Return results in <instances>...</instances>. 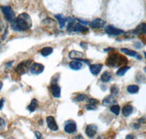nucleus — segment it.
I'll use <instances>...</instances> for the list:
<instances>
[{
  "mask_svg": "<svg viewBox=\"0 0 146 139\" xmlns=\"http://www.w3.org/2000/svg\"><path fill=\"white\" fill-rule=\"evenodd\" d=\"M35 136H36V139H43L42 136V134L39 132V131H36V132H35Z\"/></svg>",
  "mask_w": 146,
  "mask_h": 139,
  "instance_id": "2f4dec72",
  "label": "nucleus"
},
{
  "mask_svg": "<svg viewBox=\"0 0 146 139\" xmlns=\"http://www.w3.org/2000/svg\"><path fill=\"white\" fill-rule=\"evenodd\" d=\"M55 18L58 20V24H59V28L63 29L65 26L66 21H67V18H66L63 15H61V14L55 15Z\"/></svg>",
  "mask_w": 146,
  "mask_h": 139,
  "instance_id": "6ab92c4d",
  "label": "nucleus"
},
{
  "mask_svg": "<svg viewBox=\"0 0 146 139\" xmlns=\"http://www.w3.org/2000/svg\"><path fill=\"white\" fill-rule=\"evenodd\" d=\"M3 105H4V100L3 99L0 100V109H2V107H3Z\"/></svg>",
  "mask_w": 146,
  "mask_h": 139,
  "instance_id": "c9c22d12",
  "label": "nucleus"
},
{
  "mask_svg": "<svg viewBox=\"0 0 146 139\" xmlns=\"http://www.w3.org/2000/svg\"><path fill=\"white\" fill-rule=\"evenodd\" d=\"M86 134L89 138H93L97 132V127L95 124H88L86 128Z\"/></svg>",
  "mask_w": 146,
  "mask_h": 139,
  "instance_id": "6e6552de",
  "label": "nucleus"
},
{
  "mask_svg": "<svg viewBox=\"0 0 146 139\" xmlns=\"http://www.w3.org/2000/svg\"><path fill=\"white\" fill-rule=\"evenodd\" d=\"M72 139H84V138H83L81 135H79V136H75V137H74Z\"/></svg>",
  "mask_w": 146,
  "mask_h": 139,
  "instance_id": "f704fd0d",
  "label": "nucleus"
},
{
  "mask_svg": "<svg viewBox=\"0 0 146 139\" xmlns=\"http://www.w3.org/2000/svg\"><path fill=\"white\" fill-rule=\"evenodd\" d=\"M90 72L91 74H93L94 76H96L101 72L102 69V64H93V65H90L89 67Z\"/></svg>",
  "mask_w": 146,
  "mask_h": 139,
  "instance_id": "ddd939ff",
  "label": "nucleus"
},
{
  "mask_svg": "<svg viewBox=\"0 0 146 139\" xmlns=\"http://www.w3.org/2000/svg\"><path fill=\"white\" fill-rule=\"evenodd\" d=\"M32 65V61L31 60H26L19 63V65L15 68V71L19 75H24L30 70Z\"/></svg>",
  "mask_w": 146,
  "mask_h": 139,
  "instance_id": "20e7f679",
  "label": "nucleus"
},
{
  "mask_svg": "<svg viewBox=\"0 0 146 139\" xmlns=\"http://www.w3.org/2000/svg\"><path fill=\"white\" fill-rule=\"evenodd\" d=\"M70 67L73 70H79L83 67V63L80 61H77V60H74V61H71L69 64Z\"/></svg>",
  "mask_w": 146,
  "mask_h": 139,
  "instance_id": "a211bd4d",
  "label": "nucleus"
},
{
  "mask_svg": "<svg viewBox=\"0 0 146 139\" xmlns=\"http://www.w3.org/2000/svg\"><path fill=\"white\" fill-rule=\"evenodd\" d=\"M6 127V122L4 119H0V130H3Z\"/></svg>",
  "mask_w": 146,
  "mask_h": 139,
  "instance_id": "c756f323",
  "label": "nucleus"
},
{
  "mask_svg": "<svg viewBox=\"0 0 146 139\" xmlns=\"http://www.w3.org/2000/svg\"><path fill=\"white\" fill-rule=\"evenodd\" d=\"M97 139H104V138H103L102 137H99L98 138H97Z\"/></svg>",
  "mask_w": 146,
  "mask_h": 139,
  "instance_id": "ea45409f",
  "label": "nucleus"
},
{
  "mask_svg": "<svg viewBox=\"0 0 146 139\" xmlns=\"http://www.w3.org/2000/svg\"><path fill=\"white\" fill-rule=\"evenodd\" d=\"M132 32L135 35H139L140 33H146V23H142L141 24H139Z\"/></svg>",
  "mask_w": 146,
  "mask_h": 139,
  "instance_id": "aec40b11",
  "label": "nucleus"
},
{
  "mask_svg": "<svg viewBox=\"0 0 146 139\" xmlns=\"http://www.w3.org/2000/svg\"><path fill=\"white\" fill-rule=\"evenodd\" d=\"M8 139H15V138H9Z\"/></svg>",
  "mask_w": 146,
  "mask_h": 139,
  "instance_id": "a19ab883",
  "label": "nucleus"
},
{
  "mask_svg": "<svg viewBox=\"0 0 146 139\" xmlns=\"http://www.w3.org/2000/svg\"><path fill=\"white\" fill-rule=\"evenodd\" d=\"M1 10H2V13L5 16V18L7 21L10 22V23L15 21V18H16L15 13L10 6H2V7H1Z\"/></svg>",
  "mask_w": 146,
  "mask_h": 139,
  "instance_id": "7ed1b4c3",
  "label": "nucleus"
},
{
  "mask_svg": "<svg viewBox=\"0 0 146 139\" xmlns=\"http://www.w3.org/2000/svg\"><path fill=\"white\" fill-rule=\"evenodd\" d=\"M88 29L87 27H84L82 24L79 23H75L74 26L72 27V31H76V32H80V33H83V32H86V31H88Z\"/></svg>",
  "mask_w": 146,
  "mask_h": 139,
  "instance_id": "dca6fc26",
  "label": "nucleus"
},
{
  "mask_svg": "<svg viewBox=\"0 0 146 139\" xmlns=\"http://www.w3.org/2000/svg\"><path fill=\"white\" fill-rule=\"evenodd\" d=\"M127 92L130 94H137L139 92V86L137 85H129L127 86Z\"/></svg>",
  "mask_w": 146,
  "mask_h": 139,
  "instance_id": "393cba45",
  "label": "nucleus"
},
{
  "mask_svg": "<svg viewBox=\"0 0 146 139\" xmlns=\"http://www.w3.org/2000/svg\"><path fill=\"white\" fill-rule=\"evenodd\" d=\"M106 24V22L103 19L101 18H96L93 21H91L90 23V27L92 29H102L105 27V25Z\"/></svg>",
  "mask_w": 146,
  "mask_h": 139,
  "instance_id": "1a4fd4ad",
  "label": "nucleus"
},
{
  "mask_svg": "<svg viewBox=\"0 0 146 139\" xmlns=\"http://www.w3.org/2000/svg\"><path fill=\"white\" fill-rule=\"evenodd\" d=\"M2 81H0V91H1V90H2Z\"/></svg>",
  "mask_w": 146,
  "mask_h": 139,
  "instance_id": "e433bc0d",
  "label": "nucleus"
},
{
  "mask_svg": "<svg viewBox=\"0 0 146 139\" xmlns=\"http://www.w3.org/2000/svg\"><path fill=\"white\" fill-rule=\"evenodd\" d=\"M144 71L145 72V73H146V66L144 67Z\"/></svg>",
  "mask_w": 146,
  "mask_h": 139,
  "instance_id": "58836bf2",
  "label": "nucleus"
},
{
  "mask_svg": "<svg viewBox=\"0 0 146 139\" xmlns=\"http://www.w3.org/2000/svg\"><path fill=\"white\" fill-rule=\"evenodd\" d=\"M127 62L126 57L122 56H118L117 53H112L108 56L106 60L107 65L110 67H116L124 65Z\"/></svg>",
  "mask_w": 146,
  "mask_h": 139,
  "instance_id": "f03ea898",
  "label": "nucleus"
},
{
  "mask_svg": "<svg viewBox=\"0 0 146 139\" xmlns=\"http://www.w3.org/2000/svg\"><path fill=\"white\" fill-rule=\"evenodd\" d=\"M133 112V107L131 105H126L122 108V114L125 117H128L132 114Z\"/></svg>",
  "mask_w": 146,
  "mask_h": 139,
  "instance_id": "f3484780",
  "label": "nucleus"
},
{
  "mask_svg": "<svg viewBox=\"0 0 146 139\" xmlns=\"http://www.w3.org/2000/svg\"><path fill=\"white\" fill-rule=\"evenodd\" d=\"M37 107H38V101H37L36 99H33L31 101L30 104L27 106V109L30 112H34L37 108Z\"/></svg>",
  "mask_w": 146,
  "mask_h": 139,
  "instance_id": "412c9836",
  "label": "nucleus"
},
{
  "mask_svg": "<svg viewBox=\"0 0 146 139\" xmlns=\"http://www.w3.org/2000/svg\"><path fill=\"white\" fill-rule=\"evenodd\" d=\"M75 100L76 101H78V102H83V101L88 100V97H87L86 94H79L75 98Z\"/></svg>",
  "mask_w": 146,
  "mask_h": 139,
  "instance_id": "bb28decb",
  "label": "nucleus"
},
{
  "mask_svg": "<svg viewBox=\"0 0 146 139\" xmlns=\"http://www.w3.org/2000/svg\"><path fill=\"white\" fill-rule=\"evenodd\" d=\"M44 69L45 67L43 66V65L40 63H34L30 68V71L34 75H39L44 71Z\"/></svg>",
  "mask_w": 146,
  "mask_h": 139,
  "instance_id": "423d86ee",
  "label": "nucleus"
},
{
  "mask_svg": "<svg viewBox=\"0 0 146 139\" xmlns=\"http://www.w3.org/2000/svg\"><path fill=\"white\" fill-rule=\"evenodd\" d=\"M53 50L51 47H45L40 51V53L42 56H48L49 55L53 53Z\"/></svg>",
  "mask_w": 146,
  "mask_h": 139,
  "instance_id": "5701e85b",
  "label": "nucleus"
},
{
  "mask_svg": "<svg viewBox=\"0 0 146 139\" xmlns=\"http://www.w3.org/2000/svg\"><path fill=\"white\" fill-rule=\"evenodd\" d=\"M121 51L124 53L125 54L128 55V56H132V57H137V59H142L141 56H139V53H138L137 52L135 51H132V50L129 49V48H121Z\"/></svg>",
  "mask_w": 146,
  "mask_h": 139,
  "instance_id": "2eb2a0df",
  "label": "nucleus"
},
{
  "mask_svg": "<svg viewBox=\"0 0 146 139\" xmlns=\"http://www.w3.org/2000/svg\"><path fill=\"white\" fill-rule=\"evenodd\" d=\"M112 78V75L111 73L108 71H105L102 73V75L100 77V79L102 81L103 83H107V82H109Z\"/></svg>",
  "mask_w": 146,
  "mask_h": 139,
  "instance_id": "4be33fe9",
  "label": "nucleus"
},
{
  "mask_svg": "<svg viewBox=\"0 0 146 139\" xmlns=\"http://www.w3.org/2000/svg\"><path fill=\"white\" fill-rule=\"evenodd\" d=\"M116 103V100L115 98V97L113 95H108L106 98H105L102 100V104L105 106H110L111 107L112 106L115 105Z\"/></svg>",
  "mask_w": 146,
  "mask_h": 139,
  "instance_id": "9b49d317",
  "label": "nucleus"
},
{
  "mask_svg": "<svg viewBox=\"0 0 146 139\" xmlns=\"http://www.w3.org/2000/svg\"><path fill=\"white\" fill-rule=\"evenodd\" d=\"M84 56L82 52L78 51H72L69 53V57H70L71 59L77 60V61H79V60L82 59Z\"/></svg>",
  "mask_w": 146,
  "mask_h": 139,
  "instance_id": "4468645a",
  "label": "nucleus"
},
{
  "mask_svg": "<svg viewBox=\"0 0 146 139\" xmlns=\"http://www.w3.org/2000/svg\"><path fill=\"white\" fill-rule=\"evenodd\" d=\"M125 139H137L136 136H135L132 134H129L126 136Z\"/></svg>",
  "mask_w": 146,
  "mask_h": 139,
  "instance_id": "473e14b6",
  "label": "nucleus"
},
{
  "mask_svg": "<svg viewBox=\"0 0 146 139\" xmlns=\"http://www.w3.org/2000/svg\"><path fill=\"white\" fill-rule=\"evenodd\" d=\"M110 92H111L112 95H117L119 93V88L116 85H113L110 88Z\"/></svg>",
  "mask_w": 146,
  "mask_h": 139,
  "instance_id": "cd10ccee",
  "label": "nucleus"
},
{
  "mask_svg": "<svg viewBox=\"0 0 146 139\" xmlns=\"http://www.w3.org/2000/svg\"><path fill=\"white\" fill-rule=\"evenodd\" d=\"M51 94L54 98H58L61 97V87L56 84H51L50 87Z\"/></svg>",
  "mask_w": 146,
  "mask_h": 139,
  "instance_id": "f8f14e48",
  "label": "nucleus"
},
{
  "mask_svg": "<svg viewBox=\"0 0 146 139\" xmlns=\"http://www.w3.org/2000/svg\"><path fill=\"white\" fill-rule=\"evenodd\" d=\"M46 122L48 124V128L53 131H57L58 130V127L57 125L54 117L52 116H49L46 118Z\"/></svg>",
  "mask_w": 146,
  "mask_h": 139,
  "instance_id": "9d476101",
  "label": "nucleus"
},
{
  "mask_svg": "<svg viewBox=\"0 0 146 139\" xmlns=\"http://www.w3.org/2000/svg\"><path fill=\"white\" fill-rule=\"evenodd\" d=\"M105 32L111 36H118V35H123L124 33V31L116 28V27H114L112 25H109L105 28Z\"/></svg>",
  "mask_w": 146,
  "mask_h": 139,
  "instance_id": "39448f33",
  "label": "nucleus"
},
{
  "mask_svg": "<svg viewBox=\"0 0 146 139\" xmlns=\"http://www.w3.org/2000/svg\"><path fill=\"white\" fill-rule=\"evenodd\" d=\"M3 27H4V25H3V22H2V19L0 18V31H2L3 29Z\"/></svg>",
  "mask_w": 146,
  "mask_h": 139,
  "instance_id": "72a5a7b5",
  "label": "nucleus"
},
{
  "mask_svg": "<svg viewBox=\"0 0 146 139\" xmlns=\"http://www.w3.org/2000/svg\"><path fill=\"white\" fill-rule=\"evenodd\" d=\"M64 131L68 133V134H72L76 132L77 130V125L75 122L73 121H68L65 123L64 125Z\"/></svg>",
  "mask_w": 146,
  "mask_h": 139,
  "instance_id": "0eeeda50",
  "label": "nucleus"
},
{
  "mask_svg": "<svg viewBox=\"0 0 146 139\" xmlns=\"http://www.w3.org/2000/svg\"><path fill=\"white\" fill-rule=\"evenodd\" d=\"M32 26V21L31 17L27 13L20 14L16 18L15 21L11 23V27L15 31H27Z\"/></svg>",
  "mask_w": 146,
  "mask_h": 139,
  "instance_id": "f257e3e1",
  "label": "nucleus"
},
{
  "mask_svg": "<svg viewBox=\"0 0 146 139\" xmlns=\"http://www.w3.org/2000/svg\"><path fill=\"white\" fill-rule=\"evenodd\" d=\"M86 108L89 111H94V110L96 109V106L94 104H91V103H88L86 106Z\"/></svg>",
  "mask_w": 146,
  "mask_h": 139,
  "instance_id": "c85d7f7f",
  "label": "nucleus"
},
{
  "mask_svg": "<svg viewBox=\"0 0 146 139\" xmlns=\"http://www.w3.org/2000/svg\"><path fill=\"white\" fill-rule=\"evenodd\" d=\"M88 102V103H91V104H97L99 103V100L96 99H94V98H90V99L87 100Z\"/></svg>",
  "mask_w": 146,
  "mask_h": 139,
  "instance_id": "7c9ffc66",
  "label": "nucleus"
},
{
  "mask_svg": "<svg viewBox=\"0 0 146 139\" xmlns=\"http://www.w3.org/2000/svg\"><path fill=\"white\" fill-rule=\"evenodd\" d=\"M129 69H130V67L129 66L121 67H120L119 69L117 70L116 75L117 76H124L125 75V73H126Z\"/></svg>",
  "mask_w": 146,
  "mask_h": 139,
  "instance_id": "b1692460",
  "label": "nucleus"
},
{
  "mask_svg": "<svg viewBox=\"0 0 146 139\" xmlns=\"http://www.w3.org/2000/svg\"><path fill=\"white\" fill-rule=\"evenodd\" d=\"M110 111L112 113H113L115 115L118 116L120 113V106L118 105H113L110 107Z\"/></svg>",
  "mask_w": 146,
  "mask_h": 139,
  "instance_id": "a878e982",
  "label": "nucleus"
},
{
  "mask_svg": "<svg viewBox=\"0 0 146 139\" xmlns=\"http://www.w3.org/2000/svg\"><path fill=\"white\" fill-rule=\"evenodd\" d=\"M143 53H144V56H145V58L146 59V52L145 51H144L143 52Z\"/></svg>",
  "mask_w": 146,
  "mask_h": 139,
  "instance_id": "4c0bfd02",
  "label": "nucleus"
}]
</instances>
